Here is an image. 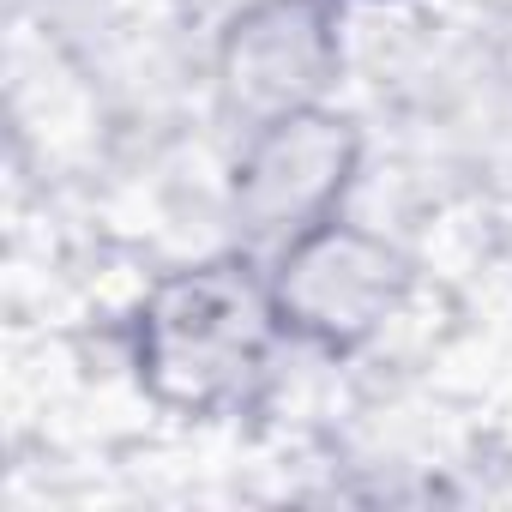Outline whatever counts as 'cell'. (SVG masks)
Instances as JSON below:
<instances>
[{"label":"cell","instance_id":"obj_1","mask_svg":"<svg viewBox=\"0 0 512 512\" xmlns=\"http://www.w3.org/2000/svg\"><path fill=\"white\" fill-rule=\"evenodd\" d=\"M284 344L272 272L260 253L229 247L163 272L127 326L139 392L187 422L235 416L260 398Z\"/></svg>","mask_w":512,"mask_h":512},{"label":"cell","instance_id":"obj_2","mask_svg":"<svg viewBox=\"0 0 512 512\" xmlns=\"http://www.w3.org/2000/svg\"><path fill=\"white\" fill-rule=\"evenodd\" d=\"M362 121L338 103L290 109L260 127H241V145L229 157V223L247 253L272 260L296 235L344 217L356 175H362Z\"/></svg>","mask_w":512,"mask_h":512},{"label":"cell","instance_id":"obj_3","mask_svg":"<svg viewBox=\"0 0 512 512\" xmlns=\"http://www.w3.org/2000/svg\"><path fill=\"white\" fill-rule=\"evenodd\" d=\"M266 272L284 338L320 356L368 350L410 302V260L350 211L278 247Z\"/></svg>","mask_w":512,"mask_h":512},{"label":"cell","instance_id":"obj_4","mask_svg":"<svg viewBox=\"0 0 512 512\" xmlns=\"http://www.w3.org/2000/svg\"><path fill=\"white\" fill-rule=\"evenodd\" d=\"M344 79L338 0H241L211 49L217 109L235 127H260L290 109L332 103Z\"/></svg>","mask_w":512,"mask_h":512}]
</instances>
